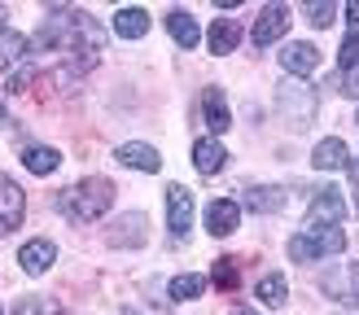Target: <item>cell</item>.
I'll return each mask as SVG.
<instances>
[{"label": "cell", "mask_w": 359, "mask_h": 315, "mask_svg": "<svg viewBox=\"0 0 359 315\" xmlns=\"http://www.w3.org/2000/svg\"><path fill=\"white\" fill-rule=\"evenodd\" d=\"M57 18H48L44 31L35 35V52H66V66L70 70H93L101 62V48H105V31L97 27V18L88 9H53Z\"/></svg>", "instance_id": "6da1fadb"}, {"label": "cell", "mask_w": 359, "mask_h": 315, "mask_svg": "<svg viewBox=\"0 0 359 315\" xmlns=\"http://www.w3.org/2000/svg\"><path fill=\"white\" fill-rule=\"evenodd\" d=\"M114 192L118 188L110 180H79V184H70V188L57 192V210L70 223H93V219H101L105 210H110Z\"/></svg>", "instance_id": "7a4b0ae2"}, {"label": "cell", "mask_w": 359, "mask_h": 315, "mask_svg": "<svg viewBox=\"0 0 359 315\" xmlns=\"http://www.w3.org/2000/svg\"><path fill=\"white\" fill-rule=\"evenodd\" d=\"M285 250H290L294 262H320L346 250V232L342 227H307V232H294Z\"/></svg>", "instance_id": "3957f363"}, {"label": "cell", "mask_w": 359, "mask_h": 315, "mask_svg": "<svg viewBox=\"0 0 359 315\" xmlns=\"http://www.w3.org/2000/svg\"><path fill=\"white\" fill-rule=\"evenodd\" d=\"M346 219V202H342V192L337 188H320L311 206H307V223L311 227H337Z\"/></svg>", "instance_id": "277c9868"}, {"label": "cell", "mask_w": 359, "mask_h": 315, "mask_svg": "<svg viewBox=\"0 0 359 315\" xmlns=\"http://www.w3.org/2000/svg\"><path fill=\"white\" fill-rule=\"evenodd\" d=\"M27 215V197H22V188H18L9 175H0V237H9L18 223H22Z\"/></svg>", "instance_id": "5b68a950"}, {"label": "cell", "mask_w": 359, "mask_h": 315, "mask_svg": "<svg viewBox=\"0 0 359 315\" xmlns=\"http://www.w3.org/2000/svg\"><path fill=\"white\" fill-rule=\"evenodd\" d=\"M167 227L175 237H184L193 227V192L184 184H171L167 188Z\"/></svg>", "instance_id": "8992f818"}, {"label": "cell", "mask_w": 359, "mask_h": 315, "mask_svg": "<svg viewBox=\"0 0 359 315\" xmlns=\"http://www.w3.org/2000/svg\"><path fill=\"white\" fill-rule=\"evenodd\" d=\"M285 31H290V9L285 5H263L259 22H255V44L267 48V44H276Z\"/></svg>", "instance_id": "52a82bcc"}, {"label": "cell", "mask_w": 359, "mask_h": 315, "mask_svg": "<svg viewBox=\"0 0 359 315\" xmlns=\"http://www.w3.org/2000/svg\"><path fill=\"white\" fill-rule=\"evenodd\" d=\"M237 227H241V206H237V202L219 197V202L206 206V232H210V237H232Z\"/></svg>", "instance_id": "ba28073f"}, {"label": "cell", "mask_w": 359, "mask_h": 315, "mask_svg": "<svg viewBox=\"0 0 359 315\" xmlns=\"http://www.w3.org/2000/svg\"><path fill=\"white\" fill-rule=\"evenodd\" d=\"M280 66L290 70V75H311V70L320 66V52H316V44H307V40H294V44L280 48Z\"/></svg>", "instance_id": "9c48e42d"}, {"label": "cell", "mask_w": 359, "mask_h": 315, "mask_svg": "<svg viewBox=\"0 0 359 315\" xmlns=\"http://www.w3.org/2000/svg\"><path fill=\"white\" fill-rule=\"evenodd\" d=\"M311 162H316L320 171H351V149H346V140H337V136L320 140L316 153H311Z\"/></svg>", "instance_id": "30bf717a"}, {"label": "cell", "mask_w": 359, "mask_h": 315, "mask_svg": "<svg viewBox=\"0 0 359 315\" xmlns=\"http://www.w3.org/2000/svg\"><path fill=\"white\" fill-rule=\"evenodd\" d=\"M118 162L123 167H132V171H163V158H158V149L154 145H140V140H132V145H118Z\"/></svg>", "instance_id": "8fae6325"}, {"label": "cell", "mask_w": 359, "mask_h": 315, "mask_svg": "<svg viewBox=\"0 0 359 315\" xmlns=\"http://www.w3.org/2000/svg\"><path fill=\"white\" fill-rule=\"evenodd\" d=\"M53 258H57V245H53V241H27L22 250H18V262H22V272H31V276L48 272Z\"/></svg>", "instance_id": "7c38bea8"}, {"label": "cell", "mask_w": 359, "mask_h": 315, "mask_svg": "<svg viewBox=\"0 0 359 315\" xmlns=\"http://www.w3.org/2000/svg\"><path fill=\"white\" fill-rule=\"evenodd\" d=\"M145 215L140 210H132V215H123L118 223H114V232H110V245L114 250H128V245H145Z\"/></svg>", "instance_id": "4fadbf2b"}, {"label": "cell", "mask_w": 359, "mask_h": 315, "mask_svg": "<svg viewBox=\"0 0 359 315\" xmlns=\"http://www.w3.org/2000/svg\"><path fill=\"white\" fill-rule=\"evenodd\" d=\"M285 202H290V192L276 188V184H259L245 192V206L259 210V215H276V210H285Z\"/></svg>", "instance_id": "5bb4252c"}, {"label": "cell", "mask_w": 359, "mask_h": 315, "mask_svg": "<svg viewBox=\"0 0 359 315\" xmlns=\"http://www.w3.org/2000/svg\"><path fill=\"white\" fill-rule=\"evenodd\" d=\"M224 162H228V153H224V145L215 136H206V140H197V145H193V167L202 171V175L224 171Z\"/></svg>", "instance_id": "9a60e30c"}, {"label": "cell", "mask_w": 359, "mask_h": 315, "mask_svg": "<svg viewBox=\"0 0 359 315\" xmlns=\"http://www.w3.org/2000/svg\"><path fill=\"white\" fill-rule=\"evenodd\" d=\"M202 114H206V127H210L215 136L232 127V114H228V101H224L219 88H206V97H202Z\"/></svg>", "instance_id": "2e32d148"}, {"label": "cell", "mask_w": 359, "mask_h": 315, "mask_svg": "<svg viewBox=\"0 0 359 315\" xmlns=\"http://www.w3.org/2000/svg\"><path fill=\"white\" fill-rule=\"evenodd\" d=\"M167 31H171V40L180 48H197V40H202V31H197V22H193L189 9H171L167 13Z\"/></svg>", "instance_id": "e0dca14e"}, {"label": "cell", "mask_w": 359, "mask_h": 315, "mask_svg": "<svg viewBox=\"0 0 359 315\" xmlns=\"http://www.w3.org/2000/svg\"><path fill=\"white\" fill-rule=\"evenodd\" d=\"M22 167L31 175H53V171L62 167V153L53 149V145H27L22 149Z\"/></svg>", "instance_id": "ac0fdd59"}, {"label": "cell", "mask_w": 359, "mask_h": 315, "mask_svg": "<svg viewBox=\"0 0 359 315\" xmlns=\"http://www.w3.org/2000/svg\"><path fill=\"white\" fill-rule=\"evenodd\" d=\"M241 44V22L237 18H215L210 27V52H232Z\"/></svg>", "instance_id": "d6986e66"}, {"label": "cell", "mask_w": 359, "mask_h": 315, "mask_svg": "<svg viewBox=\"0 0 359 315\" xmlns=\"http://www.w3.org/2000/svg\"><path fill=\"white\" fill-rule=\"evenodd\" d=\"M114 31L123 35V40H140V35L149 31V13H145V9H136V5L118 9V13H114Z\"/></svg>", "instance_id": "ffe728a7"}, {"label": "cell", "mask_w": 359, "mask_h": 315, "mask_svg": "<svg viewBox=\"0 0 359 315\" xmlns=\"http://www.w3.org/2000/svg\"><path fill=\"white\" fill-rule=\"evenodd\" d=\"M255 298L263 307H285V298H290V285H285V276H263L255 285Z\"/></svg>", "instance_id": "44dd1931"}, {"label": "cell", "mask_w": 359, "mask_h": 315, "mask_svg": "<svg viewBox=\"0 0 359 315\" xmlns=\"http://www.w3.org/2000/svg\"><path fill=\"white\" fill-rule=\"evenodd\" d=\"M27 48H31V40L27 35H18V31H0V52H5V66H22V57H27Z\"/></svg>", "instance_id": "7402d4cb"}, {"label": "cell", "mask_w": 359, "mask_h": 315, "mask_svg": "<svg viewBox=\"0 0 359 315\" xmlns=\"http://www.w3.org/2000/svg\"><path fill=\"white\" fill-rule=\"evenodd\" d=\"M202 289H206V276H189V272H184V276L171 280V298H175V302H193Z\"/></svg>", "instance_id": "603a6c76"}, {"label": "cell", "mask_w": 359, "mask_h": 315, "mask_svg": "<svg viewBox=\"0 0 359 315\" xmlns=\"http://www.w3.org/2000/svg\"><path fill=\"white\" fill-rule=\"evenodd\" d=\"M31 79H35V66H31V62L13 66L9 75H5V92H27V88H31Z\"/></svg>", "instance_id": "cb8c5ba5"}, {"label": "cell", "mask_w": 359, "mask_h": 315, "mask_svg": "<svg viewBox=\"0 0 359 315\" xmlns=\"http://www.w3.org/2000/svg\"><path fill=\"white\" fill-rule=\"evenodd\" d=\"M210 280L219 289H232V285H237V258H219V262H215V272H210Z\"/></svg>", "instance_id": "d4e9b609"}, {"label": "cell", "mask_w": 359, "mask_h": 315, "mask_svg": "<svg viewBox=\"0 0 359 315\" xmlns=\"http://www.w3.org/2000/svg\"><path fill=\"white\" fill-rule=\"evenodd\" d=\"M337 66H342V70L359 66V31H351L346 40H342V52H337Z\"/></svg>", "instance_id": "484cf974"}, {"label": "cell", "mask_w": 359, "mask_h": 315, "mask_svg": "<svg viewBox=\"0 0 359 315\" xmlns=\"http://www.w3.org/2000/svg\"><path fill=\"white\" fill-rule=\"evenodd\" d=\"M307 13H311L307 22H311L316 31H325V27L333 22V13H337V5H329V0H320V5H307Z\"/></svg>", "instance_id": "4316f807"}, {"label": "cell", "mask_w": 359, "mask_h": 315, "mask_svg": "<svg viewBox=\"0 0 359 315\" xmlns=\"http://www.w3.org/2000/svg\"><path fill=\"white\" fill-rule=\"evenodd\" d=\"M13 315H53L48 302H35V298H22V302L13 307Z\"/></svg>", "instance_id": "83f0119b"}, {"label": "cell", "mask_w": 359, "mask_h": 315, "mask_svg": "<svg viewBox=\"0 0 359 315\" xmlns=\"http://www.w3.org/2000/svg\"><path fill=\"white\" fill-rule=\"evenodd\" d=\"M346 302H355V307H359V267H351V272H346Z\"/></svg>", "instance_id": "f1b7e54d"}, {"label": "cell", "mask_w": 359, "mask_h": 315, "mask_svg": "<svg viewBox=\"0 0 359 315\" xmlns=\"http://www.w3.org/2000/svg\"><path fill=\"white\" fill-rule=\"evenodd\" d=\"M342 92H346V97H359V66L346 70V88H342Z\"/></svg>", "instance_id": "f546056e"}, {"label": "cell", "mask_w": 359, "mask_h": 315, "mask_svg": "<svg viewBox=\"0 0 359 315\" xmlns=\"http://www.w3.org/2000/svg\"><path fill=\"white\" fill-rule=\"evenodd\" d=\"M346 18H351V31H359V5H351V9H346Z\"/></svg>", "instance_id": "4dcf8cb0"}, {"label": "cell", "mask_w": 359, "mask_h": 315, "mask_svg": "<svg viewBox=\"0 0 359 315\" xmlns=\"http://www.w3.org/2000/svg\"><path fill=\"white\" fill-rule=\"evenodd\" d=\"M0 127H5V97H0Z\"/></svg>", "instance_id": "1f68e13d"}, {"label": "cell", "mask_w": 359, "mask_h": 315, "mask_svg": "<svg viewBox=\"0 0 359 315\" xmlns=\"http://www.w3.org/2000/svg\"><path fill=\"white\" fill-rule=\"evenodd\" d=\"M5 18H9V13H5V9H0V31H5Z\"/></svg>", "instance_id": "d6a6232c"}, {"label": "cell", "mask_w": 359, "mask_h": 315, "mask_svg": "<svg viewBox=\"0 0 359 315\" xmlns=\"http://www.w3.org/2000/svg\"><path fill=\"white\" fill-rule=\"evenodd\" d=\"M237 315H255V311H237Z\"/></svg>", "instance_id": "836d02e7"}, {"label": "cell", "mask_w": 359, "mask_h": 315, "mask_svg": "<svg viewBox=\"0 0 359 315\" xmlns=\"http://www.w3.org/2000/svg\"><path fill=\"white\" fill-rule=\"evenodd\" d=\"M355 210H359V202H355Z\"/></svg>", "instance_id": "e575fe53"}]
</instances>
